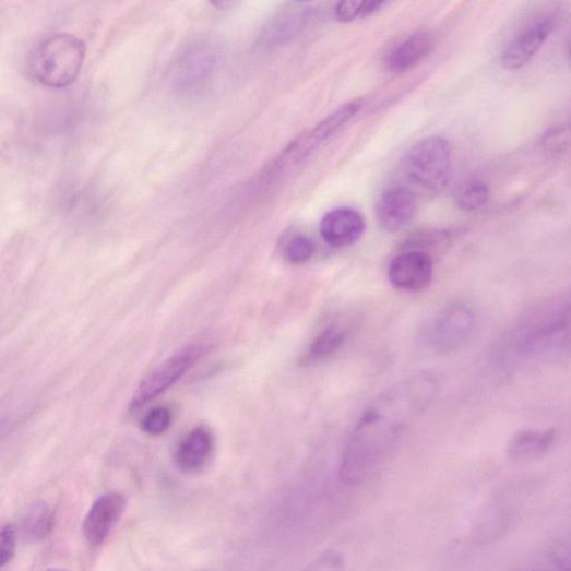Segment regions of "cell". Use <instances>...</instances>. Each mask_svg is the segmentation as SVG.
Returning <instances> with one entry per match:
<instances>
[{
	"label": "cell",
	"mask_w": 571,
	"mask_h": 571,
	"mask_svg": "<svg viewBox=\"0 0 571 571\" xmlns=\"http://www.w3.org/2000/svg\"><path fill=\"white\" fill-rule=\"evenodd\" d=\"M437 378L413 374L388 389L362 413L343 452L340 478L347 486L368 481L383 465L404 430L435 401Z\"/></svg>",
	"instance_id": "cell-1"
},
{
	"label": "cell",
	"mask_w": 571,
	"mask_h": 571,
	"mask_svg": "<svg viewBox=\"0 0 571 571\" xmlns=\"http://www.w3.org/2000/svg\"><path fill=\"white\" fill-rule=\"evenodd\" d=\"M86 58V45L75 35L58 33L40 40L26 62L33 81L49 88H64L75 82Z\"/></svg>",
	"instance_id": "cell-2"
},
{
	"label": "cell",
	"mask_w": 571,
	"mask_h": 571,
	"mask_svg": "<svg viewBox=\"0 0 571 571\" xmlns=\"http://www.w3.org/2000/svg\"><path fill=\"white\" fill-rule=\"evenodd\" d=\"M403 174L408 183L429 194L447 189L452 177V150L441 136L427 138L405 155Z\"/></svg>",
	"instance_id": "cell-3"
},
{
	"label": "cell",
	"mask_w": 571,
	"mask_h": 571,
	"mask_svg": "<svg viewBox=\"0 0 571 571\" xmlns=\"http://www.w3.org/2000/svg\"><path fill=\"white\" fill-rule=\"evenodd\" d=\"M221 64V50L211 37L190 43L170 70V85L180 93L195 92L214 79Z\"/></svg>",
	"instance_id": "cell-4"
},
{
	"label": "cell",
	"mask_w": 571,
	"mask_h": 571,
	"mask_svg": "<svg viewBox=\"0 0 571 571\" xmlns=\"http://www.w3.org/2000/svg\"><path fill=\"white\" fill-rule=\"evenodd\" d=\"M205 352L203 344L189 345L155 368L138 386L130 409L135 412L171 389Z\"/></svg>",
	"instance_id": "cell-5"
},
{
	"label": "cell",
	"mask_w": 571,
	"mask_h": 571,
	"mask_svg": "<svg viewBox=\"0 0 571 571\" xmlns=\"http://www.w3.org/2000/svg\"><path fill=\"white\" fill-rule=\"evenodd\" d=\"M361 109L358 100L344 104L313 129L297 136L284 150L278 160L282 168L301 164L340 132Z\"/></svg>",
	"instance_id": "cell-6"
},
{
	"label": "cell",
	"mask_w": 571,
	"mask_h": 571,
	"mask_svg": "<svg viewBox=\"0 0 571 571\" xmlns=\"http://www.w3.org/2000/svg\"><path fill=\"white\" fill-rule=\"evenodd\" d=\"M557 20L558 11L551 10L537 14L519 28L502 51V67L508 71H515L531 63L552 33Z\"/></svg>",
	"instance_id": "cell-7"
},
{
	"label": "cell",
	"mask_w": 571,
	"mask_h": 571,
	"mask_svg": "<svg viewBox=\"0 0 571 571\" xmlns=\"http://www.w3.org/2000/svg\"><path fill=\"white\" fill-rule=\"evenodd\" d=\"M476 329L474 311L462 304H454L441 311L435 320L429 342L439 353H450L469 341Z\"/></svg>",
	"instance_id": "cell-8"
},
{
	"label": "cell",
	"mask_w": 571,
	"mask_h": 571,
	"mask_svg": "<svg viewBox=\"0 0 571 571\" xmlns=\"http://www.w3.org/2000/svg\"><path fill=\"white\" fill-rule=\"evenodd\" d=\"M519 349L533 355H571V304L535 326Z\"/></svg>",
	"instance_id": "cell-9"
},
{
	"label": "cell",
	"mask_w": 571,
	"mask_h": 571,
	"mask_svg": "<svg viewBox=\"0 0 571 571\" xmlns=\"http://www.w3.org/2000/svg\"><path fill=\"white\" fill-rule=\"evenodd\" d=\"M391 285L402 292L418 293L427 289L433 279V261L429 252L404 249L395 255L388 270Z\"/></svg>",
	"instance_id": "cell-10"
},
{
	"label": "cell",
	"mask_w": 571,
	"mask_h": 571,
	"mask_svg": "<svg viewBox=\"0 0 571 571\" xmlns=\"http://www.w3.org/2000/svg\"><path fill=\"white\" fill-rule=\"evenodd\" d=\"M126 509L122 495L110 492L100 496L88 509L83 524L86 540L99 546L108 539L118 525Z\"/></svg>",
	"instance_id": "cell-11"
},
{
	"label": "cell",
	"mask_w": 571,
	"mask_h": 571,
	"mask_svg": "<svg viewBox=\"0 0 571 571\" xmlns=\"http://www.w3.org/2000/svg\"><path fill=\"white\" fill-rule=\"evenodd\" d=\"M366 229L365 217L348 206L328 213L320 224L321 237L333 248L353 246L365 235Z\"/></svg>",
	"instance_id": "cell-12"
},
{
	"label": "cell",
	"mask_w": 571,
	"mask_h": 571,
	"mask_svg": "<svg viewBox=\"0 0 571 571\" xmlns=\"http://www.w3.org/2000/svg\"><path fill=\"white\" fill-rule=\"evenodd\" d=\"M417 214V200L404 187H393L382 193L377 204L379 225L388 233H397L411 224Z\"/></svg>",
	"instance_id": "cell-13"
},
{
	"label": "cell",
	"mask_w": 571,
	"mask_h": 571,
	"mask_svg": "<svg viewBox=\"0 0 571 571\" xmlns=\"http://www.w3.org/2000/svg\"><path fill=\"white\" fill-rule=\"evenodd\" d=\"M215 450L213 433L199 427L188 432L177 444L174 460L178 469L186 474L201 472L210 463Z\"/></svg>",
	"instance_id": "cell-14"
},
{
	"label": "cell",
	"mask_w": 571,
	"mask_h": 571,
	"mask_svg": "<svg viewBox=\"0 0 571 571\" xmlns=\"http://www.w3.org/2000/svg\"><path fill=\"white\" fill-rule=\"evenodd\" d=\"M554 430H524L515 433L507 447V455L514 463H530L546 456L554 447Z\"/></svg>",
	"instance_id": "cell-15"
},
{
	"label": "cell",
	"mask_w": 571,
	"mask_h": 571,
	"mask_svg": "<svg viewBox=\"0 0 571 571\" xmlns=\"http://www.w3.org/2000/svg\"><path fill=\"white\" fill-rule=\"evenodd\" d=\"M435 47L431 34L415 33L400 43L388 58V68L394 73H404L421 63Z\"/></svg>",
	"instance_id": "cell-16"
},
{
	"label": "cell",
	"mask_w": 571,
	"mask_h": 571,
	"mask_svg": "<svg viewBox=\"0 0 571 571\" xmlns=\"http://www.w3.org/2000/svg\"><path fill=\"white\" fill-rule=\"evenodd\" d=\"M310 17V9L302 5H290L276 15L259 36L264 46H276L295 37Z\"/></svg>",
	"instance_id": "cell-17"
},
{
	"label": "cell",
	"mask_w": 571,
	"mask_h": 571,
	"mask_svg": "<svg viewBox=\"0 0 571 571\" xmlns=\"http://www.w3.org/2000/svg\"><path fill=\"white\" fill-rule=\"evenodd\" d=\"M348 337V330L345 325L335 324L320 333L311 343L305 357L306 362L323 360L341 349Z\"/></svg>",
	"instance_id": "cell-18"
},
{
	"label": "cell",
	"mask_w": 571,
	"mask_h": 571,
	"mask_svg": "<svg viewBox=\"0 0 571 571\" xmlns=\"http://www.w3.org/2000/svg\"><path fill=\"white\" fill-rule=\"evenodd\" d=\"M55 516L50 508L41 502L31 504L22 516V530L24 535L32 540L45 538L53 528Z\"/></svg>",
	"instance_id": "cell-19"
},
{
	"label": "cell",
	"mask_w": 571,
	"mask_h": 571,
	"mask_svg": "<svg viewBox=\"0 0 571 571\" xmlns=\"http://www.w3.org/2000/svg\"><path fill=\"white\" fill-rule=\"evenodd\" d=\"M455 199L461 211L476 213L488 204L490 190L483 181H468L459 188Z\"/></svg>",
	"instance_id": "cell-20"
},
{
	"label": "cell",
	"mask_w": 571,
	"mask_h": 571,
	"mask_svg": "<svg viewBox=\"0 0 571 571\" xmlns=\"http://www.w3.org/2000/svg\"><path fill=\"white\" fill-rule=\"evenodd\" d=\"M386 5L385 2H341L335 8V19L350 23L373 16Z\"/></svg>",
	"instance_id": "cell-21"
},
{
	"label": "cell",
	"mask_w": 571,
	"mask_h": 571,
	"mask_svg": "<svg viewBox=\"0 0 571 571\" xmlns=\"http://www.w3.org/2000/svg\"><path fill=\"white\" fill-rule=\"evenodd\" d=\"M509 525V515L500 508H491L483 516L481 524L478 527V537L481 540L491 542L493 538L501 537Z\"/></svg>",
	"instance_id": "cell-22"
},
{
	"label": "cell",
	"mask_w": 571,
	"mask_h": 571,
	"mask_svg": "<svg viewBox=\"0 0 571 571\" xmlns=\"http://www.w3.org/2000/svg\"><path fill=\"white\" fill-rule=\"evenodd\" d=\"M317 250L313 240L306 236L292 238L284 250L286 261L293 265H302L310 261Z\"/></svg>",
	"instance_id": "cell-23"
},
{
	"label": "cell",
	"mask_w": 571,
	"mask_h": 571,
	"mask_svg": "<svg viewBox=\"0 0 571 571\" xmlns=\"http://www.w3.org/2000/svg\"><path fill=\"white\" fill-rule=\"evenodd\" d=\"M173 424V413L167 407L151 409L142 420V430L150 436H162L168 431Z\"/></svg>",
	"instance_id": "cell-24"
},
{
	"label": "cell",
	"mask_w": 571,
	"mask_h": 571,
	"mask_svg": "<svg viewBox=\"0 0 571 571\" xmlns=\"http://www.w3.org/2000/svg\"><path fill=\"white\" fill-rule=\"evenodd\" d=\"M301 571H346V562L341 554L326 551L309 562Z\"/></svg>",
	"instance_id": "cell-25"
},
{
	"label": "cell",
	"mask_w": 571,
	"mask_h": 571,
	"mask_svg": "<svg viewBox=\"0 0 571 571\" xmlns=\"http://www.w3.org/2000/svg\"><path fill=\"white\" fill-rule=\"evenodd\" d=\"M16 530L12 524H7L0 533V564L5 567L16 554Z\"/></svg>",
	"instance_id": "cell-26"
},
{
	"label": "cell",
	"mask_w": 571,
	"mask_h": 571,
	"mask_svg": "<svg viewBox=\"0 0 571 571\" xmlns=\"http://www.w3.org/2000/svg\"><path fill=\"white\" fill-rule=\"evenodd\" d=\"M552 567L560 571H571V545L559 552Z\"/></svg>",
	"instance_id": "cell-27"
},
{
	"label": "cell",
	"mask_w": 571,
	"mask_h": 571,
	"mask_svg": "<svg viewBox=\"0 0 571 571\" xmlns=\"http://www.w3.org/2000/svg\"><path fill=\"white\" fill-rule=\"evenodd\" d=\"M530 571H560L558 569H556L555 567H551V568H548V569H534V570H530Z\"/></svg>",
	"instance_id": "cell-28"
},
{
	"label": "cell",
	"mask_w": 571,
	"mask_h": 571,
	"mask_svg": "<svg viewBox=\"0 0 571 571\" xmlns=\"http://www.w3.org/2000/svg\"><path fill=\"white\" fill-rule=\"evenodd\" d=\"M570 58H571V43H570Z\"/></svg>",
	"instance_id": "cell-29"
}]
</instances>
